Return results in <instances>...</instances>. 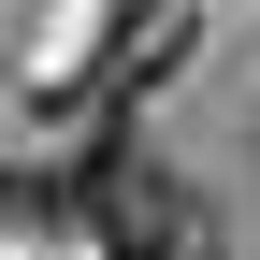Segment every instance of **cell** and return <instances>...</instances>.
<instances>
[{"mask_svg": "<svg viewBox=\"0 0 260 260\" xmlns=\"http://www.w3.org/2000/svg\"><path fill=\"white\" fill-rule=\"evenodd\" d=\"M102 260H232V246H217L188 203H130L116 232H102Z\"/></svg>", "mask_w": 260, "mask_h": 260, "instance_id": "1", "label": "cell"}]
</instances>
